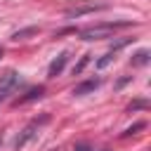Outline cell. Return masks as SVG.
<instances>
[{"instance_id":"cell-1","label":"cell","mask_w":151,"mask_h":151,"mask_svg":"<svg viewBox=\"0 0 151 151\" xmlns=\"http://www.w3.org/2000/svg\"><path fill=\"white\" fill-rule=\"evenodd\" d=\"M127 26H132V21L97 24V26L83 28V31H80V40H104V38H111V35H113V31H118V28H127Z\"/></svg>"},{"instance_id":"cell-2","label":"cell","mask_w":151,"mask_h":151,"mask_svg":"<svg viewBox=\"0 0 151 151\" xmlns=\"http://www.w3.org/2000/svg\"><path fill=\"white\" fill-rule=\"evenodd\" d=\"M47 120H50V116H47V113H42L40 118H33V120H31V123H28V125L19 132V137L14 139V149L19 151V149H24L31 139H35V137H38V132H40V127H42Z\"/></svg>"},{"instance_id":"cell-3","label":"cell","mask_w":151,"mask_h":151,"mask_svg":"<svg viewBox=\"0 0 151 151\" xmlns=\"http://www.w3.org/2000/svg\"><path fill=\"white\" fill-rule=\"evenodd\" d=\"M21 83V76L17 73V71H5L2 76H0V101H5L14 90H17V85Z\"/></svg>"},{"instance_id":"cell-4","label":"cell","mask_w":151,"mask_h":151,"mask_svg":"<svg viewBox=\"0 0 151 151\" xmlns=\"http://www.w3.org/2000/svg\"><path fill=\"white\" fill-rule=\"evenodd\" d=\"M101 9H106L104 2H83V5H76V7H68L66 19H78L83 14H92V12H101Z\"/></svg>"},{"instance_id":"cell-5","label":"cell","mask_w":151,"mask_h":151,"mask_svg":"<svg viewBox=\"0 0 151 151\" xmlns=\"http://www.w3.org/2000/svg\"><path fill=\"white\" fill-rule=\"evenodd\" d=\"M66 64H68V52H59V54L52 59V64H50V68H47V76H50V78L61 76V71L66 68Z\"/></svg>"},{"instance_id":"cell-6","label":"cell","mask_w":151,"mask_h":151,"mask_svg":"<svg viewBox=\"0 0 151 151\" xmlns=\"http://www.w3.org/2000/svg\"><path fill=\"white\" fill-rule=\"evenodd\" d=\"M99 85H101V80H99V78L85 80V83H80V85H76V87H73V94H76V97H85V94L94 92V90H97Z\"/></svg>"},{"instance_id":"cell-7","label":"cell","mask_w":151,"mask_h":151,"mask_svg":"<svg viewBox=\"0 0 151 151\" xmlns=\"http://www.w3.org/2000/svg\"><path fill=\"white\" fill-rule=\"evenodd\" d=\"M38 26H26V28H19V31H14L12 33V38L9 40H14V42H19V40H26V38H31V35H38Z\"/></svg>"},{"instance_id":"cell-8","label":"cell","mask_w":151,"mask_h":151,"mask_svg":"<svg viewBox=\"0 0 151 151\" xmlns=\"http://www.w3.org/2000/svg\"><path fill=\"white\" fill-rule=\"evenodd\" d=\"M149 61H151V52H149V50H137V52L132 54V59H130L132 66H146Z\"/></svg>"},{"instance_id":"cell-9","label":"cell","mask_w":151,"mask_h":151,"mask_svg":"<svg viewBox=\"0 0 151 151\" xmlns=\"http://www.w3.org/2000/svg\"><path fill=\"white\" fill-rule=\"evenodd\" d=\"M45 94V87L42 85H35V87H31L24 97H19V104H26V101H33V99H40Z\"/></svg>"},{"instance_id":"cell-10","label":"cell","mask_w":151,"mask_h":151,"mask_svg":"<svg viewBox=\"0 0 151 151\" xmlns=\"http://www.w3.org/2000/svg\"><path fill=\"white\" fill-rule=\"evenodd\" d=\"M113 59H116V52H111V50H109V52H106V54H104V57L97 61V68H99V71H101V68H106V66H109Z\"/></svg>"},{"instance_id":"cell-11","label":"cell","mask_w":151,"mask_h":151,"mask_svg":"<svg viewBox=\"0 0 151 151\" xmlns=\"http://www.w3.org/2000/svg\"><path fill=\"white\" fill-rule=\"evenodd\" d=\"M90 57H92V54H83V57H80V61L73 66V76H80V73H83V68L90 64Z\"/></svg>"},{"instance_id":"cell-12","label":"cell","mask_w":151,"mask_h":151,"mask_svg":"<svg viewBox=\"0 0 151 151\" xmlns=\"http://www.w3.org/2000/svg\"><path fill=\"white\" fill-rule=\"evenodd\" d=\"M127 109H130V111H137V109H149V101H146V99H134Z\"/></svg>"},{"instance_id":"cell-13","label":"cell","mask_w":151,"mask_h":151,"mask_svg":"<svg viewBox=\"0 0 151 151\" xmlns=\"http://www.w3.org/2000/svg\"><path fill=\"white\" fill-rule=\"evenodd\" d=\"M146 127V123H134L132 127H127L125 132H123V137H130V134H134V132H139V130H144Z\"/></svg>"},{"instance_id":"cell-14","label":"cell","mask_w":151,"mask_h":151,"mask_svg":"<svg viewBox=\"0 0 151 151\" xmlns=\"http://www.w3.org/2000/svg\"><path fill=\"white\" fill-rule=\"evenodd\" d=\"M73 151H92V146H90V144H85V142H80V144H76V146H73Z\"/></svg>"},{"instance_id":"cell-15","label":"cell","mask_w":151,"mask_h":151,"mask_svg":"<svg viewBox=\"0 0 151 151\" xmlns=\"http://www.w3.org/2000/svg\"><path fill=\"white\" fill-rule=\"evenodd\" d=\"M0 59H2V47H0Z\"/></svg>"},{"instance_id":"cell-16","label":"cell","mask_w":151,"mask_h":151,"mask_svg":"<svg viewBox=\"0 0 151 151\" xmlns=\"http://www.w3.org/2000/svg\"><path fill=\"white\" fill-rule=\"evenodd\" d=\"M101 151H109V149H101Z\"/></svg>"},{"instance_id":"cell-17","label":"cell","mask_w":151,"mask_h":151,"mask_svg":"<svg viewBox=\"0 0 151 151\" xmlns=\"http://www.w3.org/2000/svg\"><path fill=\"white\" fill-rule=\"evenodd\" d=\"M52 151H57V149H52Z\"/></svg>"}]
</instances>
